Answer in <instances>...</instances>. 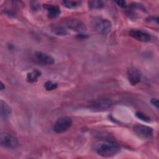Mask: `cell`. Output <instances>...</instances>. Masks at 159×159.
Returning <instances> with one entry per match:
<instances>
[{"instance_id":"obj_6","label":"cell","mask_w":159,"mask_h":159,"mask_svg":"<svg viewBox=\"0 0 159 159\" xmlns=\"http://www.w3.org/2000/svg\"><path fill=\"white\" fill-rule=\"evenodd\" d=\"M112 101L108 98H99L90 104V107L94 111H104L112 106Z\"/></svg>"},{"instance_id":"obj_16","label":"cell","mask_w":159,"mask_h":159,"mask_svg":"<svg viewBox=\"0 0 159 159\" xmlns=\"http://www.w3.org/2000/svg\"><path fill=\"white\" fill-rule=\"evenodd\" d=\"M88 4V7L91 9H101L104 6V3L101 1H89Z\"/></svg>"},{"instance_id":"obj_13","label":"cell","mask_w":159,"mask_h":159,"mask_svg":"<svg viewBox=\"0 0 159 159\" xmlns=\"http://www.w3.org/2000/svg\"><path fill=\"white\" fill-rule=\"evenodd\" d=\"M41 75V72L37 69L34 70L32 71L27 74V81L29 83H33L37 81L38 78Z\"/></svg>"},{"instance_id":"obj_9","label":"cell","mask_w":159,"mask_h":159,"mask_svg":"<svg viewBox=\"0 0 159 159\" xmlns=\"http://www.w3.org/2000/svg\"><path fill=\"white\" fill-rule=\"evenodd\" d=\"M34 57L35 61L43 65H52L55 62L54 58L51 55L41 52H35Z\"/></svg>"},{"instance_id":"obj_2","label":"cell","mask_w":159,"mask_h":159,"mask_svg":"<svg viewBox=\"0 0 159 159\" xmlns=\"http://www.w3.org/2000/svg\"><path fill=\"white\" fill-rule=\"evenodd\" d=\"M91 26L94 31L99 34H108L112 29L110 20L101 17H95L91 20Z\"/></svg>"},{"instance_id":"obj_18","label":"cell","mask_w":159,"mask_h":159,"mask_svg":"<svg viewBox=\"0 0 159 159\" xmlns=\"http://www.w3.org/2000/svg\"><path fill=\"white\" fill-rule=\"evenodd\" d=\"M136 116L137 117H138L139 119H140V120L145 121V122H149L150 121V117H148L147 116H146L145 114L140 112H136Z\"/></svg>"},{"instance_id":"obj_15","label":"cell","mask_w":159,"mask_h":159,"mask_svg":"<svg viewBox=\"0 0 159 159\" xmlns=\"http://www.w3.org/2000/svg\"><path fill=\"white\" fill-rule=\"evenodd\" d=\"M62 4L68 9H75L79 7L81 2L79 1H63Z\"/></svg>"},{"instance_id":"obj_12","label":"cell","mask_w":159,"mask_h":159,"mask_svg":"<svg viewBox=\"0 0 159 159\" xmlns=\"http://www.w3.org/2000/svg\"><path fill=\"white\" fill-rule=\"evenodd\" d=\"M0 111H1V117L2 120H7L11 114V107L3 100L0 101Z\"/></svg>"},{"instance_id":"obj_20","label":"cell","mask_w":159,"mask_h":159,"mask_svg":"<svg viewBox=\"0 0 159 159\" xmlns=\"http://www.w3.org/2000/svg\"><path fill=\"white\" fill-rule=\"evenodd\" d=\"M150 102L152 103V105L155 106L157 108H158V99H155V98H152L150 101Z\"/></svg>"},{"instance_id":"obj_10","label":"cell","mask_w":159,"mask_h":159,"mask_svg":"<svg viewBox=\"0 0 159 159\" xmlns=\"http://www.w3.org/2000/svg\"><path fill=\"white\" fill-rule=\"evenodd\" d=\"M129 35L134 39L143 42H148L151 39L150 35L148 33L136 29L130 30L129 32Z\"/></svg>"},{"instance_id":"obj_11","label":"cell","mask_w":159,"mask_h":159,"mask_svg":"<svg viewBox=\"0 0 159 159\" xmlns=\"http://www.w3.org/2000/svg\"><path fill=\"white\" fill-rule=\"evenodd\" d=\"M44 7L47 11V16L50 19L56 18L61 14L60 9L58 6L53 4H45Z\"/></svg>"},{"instance_id":"obj_7","label":"cell","mask_w":159,"mask_h":159,"mask_svg":"<svg viewBox=\"0 0 159 159\" xmlns=\"http://www.w3.org/2000/svg\"><path fill=\"white\" fill-rule=\"evenodd\" d=\"M134 131L137 135L143 139L150 138L153 134V129L152 127L142 124L135 125Z\"/></svg>"},{"instance_id":"obj_4","label":"cell","mask_w":159,"mask_h":159,"mask_svg":"<svg viewBox=\"0 0 159 159\" xmlns=\"http://www.w3.org/2000/svg\"><path fill=\"white\" fill-rule=\"evenodd\" d=\"M63 26L67 29H71L75 32L80 33L84 32L86 30L87 28L86 25L80 20L76 19H68L63 21Z\"/></svg>"},{"instance_id":"obj_17","label":"cell","mask_w":159,"mask_h":159,"mask_svg":"<svg viewBox=\"0 0 159 159\" xmlns=\"http://www.w3.org/2000/svg\"><path fill=\"white\" fill-rule=\"evenodd\" d=\"M58 86L57 83L52 81H47L44 83V88L47 91H52L55 89Z\"/></svg>"},{"instance_id":"obj_5","label":"cell","mask_w":159,"mask_h":159,"mask_svg":"<svg viewBox=\"0 0 159 159\" xmlns=\"http://www.w3.org/2000/svg\"><path fill=\"white\" fill-rule=\"evenodd\" d=\"M0 143L2 147L12 150L17 147L18 141L14 136L7 133H2L0 135Z\"/></svg>"},{"instance_id":"obj_14","label":"cell","mask_w":159,"mask_h":159,"mask_svg":"<svg viewBox=\"0 0 159 159\" xmlns=\"http://www.w3.org/2000/svg\"><path fill=\"white\" fill-rule=\"evenodd\" d=\"M52 31L58 35H65L67 31L63 25H54L52 27Z\"/></svg>"},{"instance_id":"obj_21","label":"cell","mask_w":159,"mask_h":159,"mask_svg":"<svg viewBox=\"0 0 159 159\" xmlns=\"http://www.w3.org/2000/svg\"><path fill=\"white\" fill-rule=\"evenodd\" d=\"M0 89H1V90H3V89H5V85L4 84V83H3L2 81H1Z\"/></svg>"},{"instance_id":"obj_3","label":"cell","mask_w":159,"mask_h":159,"mask_svg":"<svg viewBox=\"0 0 159 159\" xmlns=\"http://www.w3.org/2000/svg\"><path fill=\"white\" fill-rule=\"evenodd\" d=\"M73 121L69 116H61L55 122L53 129L56 133H62L69 129L72 125Z\"/></svg>"},{"instance_id":"obj_1","label":"cell","mask_w":159,"mask_h":159,"mask_svg":"<svg viewBox=\"0 0 159 159\" xmlns=\"http://www.w3.org/2000/svg\"><path fill=\"white\" fill-rule=\"evenodd\" d=\"M94 150L96 153L103 157H111L116 155L120 147L119 145L112 141L100 140L94 143Z\"/></svg>"},{"instance_id":"obj_8","label":"cell","mask_w":159,"mask_h":159,"mask_svg":"<svg viewBox=\"0 0 159 159\" xmlns=\"http://www.w3.org/2000/svg\"><path fill=\"white\" fill-rule=\"evenodd\" d=\"M127 78L129 81L132 85H136L141 80V73L135 67L131 66L128 68L127 71Z\"/></svg>"},{"instance_id":"obj_19","label":"cell","mask_w":159,"mask_h":159,"mask_svg":"<svg viewBox=\"0 0 159 159\" xmlns=\"http://www.w3.org/2000/svg\"><path fill=\"white\" fill-rule=\"evenodd\" d=\"M114 2L116 3L119 7H123V8H125L127 6L126 5V2L124 1H115Z\"/></svg>"}]
</instances>
